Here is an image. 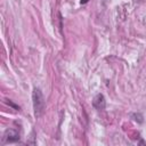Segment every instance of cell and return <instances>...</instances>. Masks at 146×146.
<instances>
[{
    "label": "cell",
    "instance_id": "obj_1",
    "mask_svg": "<svg viewBox=\"0 0 146 146\" xmlns=\"http://www.w3.org/2000/svg\"><path fill=\"white\" fill-rule=\"evenodd\" d=\"M32 100H33V110H34V115L35 117H40L46 107V102L43 98V95L39 88H34L32 92Z\"/></svg>",
    "mask_w": 146,
    "mask_h": 146
},
{
    "label": "cell",
    "instance_id": "obj_2",
    "mask_svg": "<svg viewBox=\"0 0 146 146\" xmlns=\"http://www.w3.org/2000/svg\"><path fill=\"white\" fill-rule=\"evenodd\" d=\"M19 133L14 129H7L3 133V143H15L19 141Z\"/></svg>",
    "mask_w": 146,
    "mask_h": 146
},
{
    "label": "cell",
    "instance_id": "obj_3",
    "mask_svg": "<svg viewBox=\"0 0 146 146\" xmlns=\"http://www.w3.org/2000/svg\"><path fill=\"white\" fill-rule=\"evenodd\" d=\"M92 106H94L96 110H98V111L104 110L105 106H106V100H105L104 95H102V94L96 95L95 98H94V100H92Z\"/></svg>",
    "mask_w": 146,
    "mask_h": 146
},
{
    "label": "cell",
    "instance_id": "obj_4",
    "mask_svg": "<svg viewBox=\"0 0 146 146\" xmlns=\"http://www.w3.org/2000/svg\"><path fill=\"white\" fill-rule=\"evenodd\" d=\"M132 117H136L135 120L138 121V122H140V123L143 122V116H141L140 114H132Z\"/></svg>",
    "mask_w": 146,
    "mask_h": 146
},
{
    "label": "cell",
    "instance_id": "obj_5",
    "mask_svg": "<svg viewBox=\"0 0 146 146\" xmlns=\"http://www.w3.org/2000/svg\"><path fill=\"white\" fill-rule=\"evenodd\" d=\"M7 103H8V104H9L10 106H13V107H14L15 110H19V106H17V105H15V104H14V103H11L10 100H9V102H7Z\"/></svg>",
    "mask_w": 146,
    "mask_h": 146
},
{
    "label": "cell",
    "instance_id": "obj_6",
    "mask_svg": "<svg viewBox=\"0 0 146 146\" xmlns=\"http://www.w3.org/2000/svg\"><path fill=\"white\" fill-rule=\"evenodd\" d=\"M88 1H89V0H81V1H80V2H81V3H82V5H84V3H87V2H88Z\"/></svg>",
    "mask_w": 146,
    "mask_h": 146
}]
</instances>
